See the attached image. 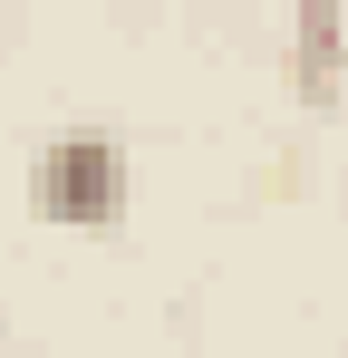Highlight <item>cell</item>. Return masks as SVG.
Segmentation results:
<instances>
[{
  "instance_id": "2",
  "label": "cell",
  "mask_w": 348,
  "mask_h": 358,
  "mask_svg": "<svg viewBox=\"0 0 348 358\" xmlns=\"http://www.w3.org/2000/svg\"><path fill=\"white\" fill-rule=\"evenodd\" d=\"M290 87H300V107H339V87H348V0H290Z\"/></svg>"
},
{
  "instance_id": "1",
  "label": "cell",
  "mask_w": 348,
  "mask_h": 358,
  "mask_svg": "<svg viewBox=\"0 0 348 358\" xmlns=\"http://www.w3.org/2000/svg\"><path fill=\"white\" fill-rule=\"evenodd\" d=\"M29 194H39V223H58V233H116L126 223V145L107 126H68L39 145Z\"/></svg>"
}]
</instances>
